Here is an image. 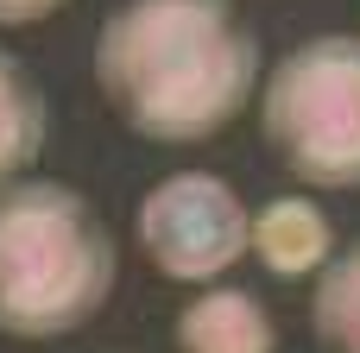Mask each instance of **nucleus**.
<instances>
[{
  "label": "nucleus",
  "instance_id": "obj_1",
  "mask_svg": "<svg viewBox=\"0 0 360 353\" xmlns=\"http://www.w3.org/2000/svg\"><path fill=\"white\" fill-rule=\"evenodd\" d=\"M259 38L228 0H127L95 38L101 101L152 145L215 139L253 95Z\"/></svg>",
  "mask_w": 360,
  "mask_h": 353
},
{
  "label": "nucleus",
  "instance_id": "obj_6",
  "mask_svg": "<svg viewBox=\"0 0 360 353\" xmlns=\"http://www.w3.org/2000/svg\"><path fill=\"white\" fill-rule=\"evenodd\" d=\"M184 353H278V328L253 291H202L177 316Z\"/></svg>",
  "mask_w": 360,
  "mask_h": 353
},
{
  "label": "nucleus",
  "instance_id": "obj_9",
  "mask_svg": "<svg viewBox=\"0 0 360 353\" xmlns=\"http://www.w3.org/2000/svg\"><path fill=\"white\" fill-rule=\"evenodd\" d=\"M57 6H70V0H0V25H38Z\"/></svg>",
  "mask_w": 360,
  "mask_h": 353
},
{
  "label": "nucleus",
  "instance_id": "obj_7",
  "mask_svg": "<svg viewBox=\"0 0 360 353\" xmlns=\"http://www.w3.org/2000/svg\"><path fill=\"white\" fill-rule=\"evenodd\" d=\"M44 126H51V107H44L38 76L0 51V189L25 183V171L44 152Z\"/></svg>",
  "mask_w": 360,
  "mask_h": 353
},
{
  "label": "nucleus",
  "instance_id": "obj_8",
  "mask_svg": "<svg viewBox=\"0 0 360 353\" xmlns=\"http://www.w3.org/2000/svg\"><path fill=\"white\" fill-rule=\"evenodd\" d=\"M310 328H316L323 353H360V240L316 272Z\"/></svg>",
  "mask_w": 360,
  "mask_h": 353
},
{
  "label": "nucleus",
  "instance_id": "obj_5",
  "mask_svg": "<svg viewBox=\"0 0 360 353\" xmlns=\"http://www.w3.org/2000/svg\"><path fill=\"white\" fill-rule=\"evenodd\" d=\"M247 246L259 253V265L272 278H316L329 265V253H335V227L310 196H278V202H266L253 215Z\"/></svg>",
  "mask_w": 360,
  "mask_h": 353
},
{
  "label": "nucleus",
  "instance_id": "obj_3",
  "mask_svg": "<svg viewBox=\"0 0 360 353\" xmlns=\"http://www.w3.org/2000/svg\"><path fill=\"white\" fill-rule=\"evenodd\" d=\"M259 133L278 164L316 189H360V38L297 44L259 95Z\"/></svg>",
  "mask_w": 360,
  "mask_h": 353
},
{
  "label": "nucleus",
  "instance_id": "obj_4",
  "mask_svg": "<svg viewBox=\"0 0 360 353\" xmlns=\"http://www.w3.org/2000/svg\"><path fill=\"white\" fill-rule=\"evenodd\" d=\"M253 215L215 171H177L139 202V246L177 284H209L247 253Z\"/></svg>",
  "mask_w": 360,
  "mask_h": 353
},
{
  "label": "nucleus",
  "instance_id": "obj_2",
  "mask_svg": "<svg viewBox=\"0 0 360 353\" xmlns=\"http://www.w3.org/2000/svg\"><path fill=\"white\" fill-rule=\"evenodd\" d=\"M114 291V234L63 183L0 189V335L57 341Z\"/></svg>",
  "mask_w": 360,
  "mask_h": 353
}]
</instances>
